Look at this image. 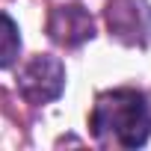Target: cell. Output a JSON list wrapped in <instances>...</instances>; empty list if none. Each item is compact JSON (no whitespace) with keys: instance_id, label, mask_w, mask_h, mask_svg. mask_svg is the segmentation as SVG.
Masks as SVG:
<instances>
[{"instance_id":"1","label":"cell","mask_w":151,"mask_h":151,"mask_svg":"<svg viewBox=\"0 0 151 151\" xmlns=\"http://www.w3.org/2000/svg\"><path fill=\"white\" fill-rule=\"evenodd\" d=\"M89 127L95 142L104 148H142L151 136V104L139 89L101 92Z\"/></svg>"},{"instance_id":"2","label":"cell","mask_w":151,"mask_h":151,"mask_svg":"<svg viewBox=\"0 0 151 151\" xmlns=\"http://www.w3.org/2000/svg\"><path fill=\"white\" fill-rule=\"evenodd\" d=\"M65 89V65L59 56L39 53L18 71V92L30 104H50Z\"/></svg>"},{"instance_id":"3","label":"cell","mask_w":151,"mask_h":151,"mask_svg":"<svg viewBox=\"0 0 151 151\" xmlns=\"http://www.w3.org/2000/svg\"><path fill=\"white\" fill-rule=\"evenodd\" d=\"M107 27L110 36H116L124 45L145 47L151 42V6L148 0H110L107 9Z\"/></svg>"},{"instance_id":"4","label":"cell","mask_w":151,"mask_h":151,"mask_svg":"<svg viewBox=\"0 0 151 151\" xmlns=\"http://www.w3.org/2000/svg\"><path fill=\"white\" fill-rule=\"evenodd\" d=\"M47 36L62 45V47H80L83 42H89L95 36V24H92V15L71 3V6H56L47 18Z\"/></svg>"},{"instance_id":"5","label":"cell","mask_w":151,"mask_h":151,"mask_svg":"<svg viewBox=\"0 0 151 151\" xmlns=\"http://www.w3.org/2000/svg\"><path fill=\"white\" fill-rule=\"evenodd\" d=\"M18 50H21V36H18V24L0 12V68H6L18 59Z\"/></svg>"}]
</instances>
